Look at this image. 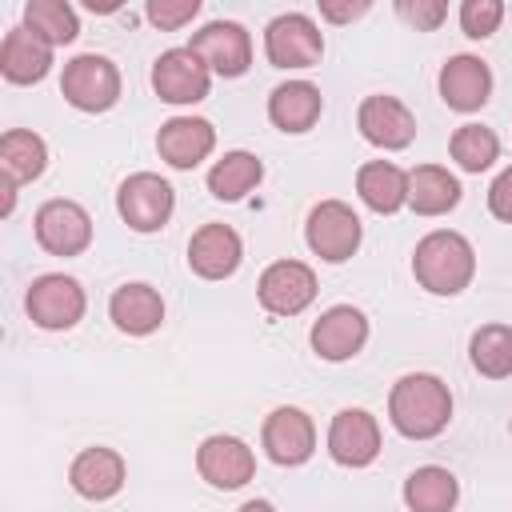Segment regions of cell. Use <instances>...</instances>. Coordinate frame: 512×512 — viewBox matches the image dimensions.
I'll use <instances>...</instances> for the list:
<instances>
[{"instance_id": "cell-1", "label": "cell", "mask_w": 512, "mask_h": 512, "mask_svg": "<svg viewBox=\"0 0 512 512\" xmlns=\"http://www.w3.org/2000/svg\"><path fill=\"white\" fill-rule=\"evenodd\" d=\"M388 416L400 436L408 440H432L448 428L452 420V392L440 376L428 372H408L392 384L388 396Z\"/></svg>"}, {"instance_id": "cell-2", "label": "cell", "mask_w": 512, "mask_h": 512, "mask_svg": "<svg viewBox=\"0 0 512 512\" xmlns=\"http://www.w3.org/2000/svg\"><path fill=\"white\" fill-rule=\"evenodd\" d=\"M412 272L416 280L436 292V296H456L472 284V272H476V252L472 244L460 236V232H428L420 244H416V256H412Z\"/></svg>"}, {"instance_id": "cell-3", "label": "cell", "mask_w": 512, "mask_h": 512, "mask_svg": "<svg viewBox=\"0 0 512 512\" xmlns=\"http://www.w3.org/2000/svg\"><path fill=\"white\" fill-rule=\"evenodd\" d=\"M60 92L80 112H108L120 100V72H116V64L108 56L84 52V56L64 64Z\"/></svg>"}, {"instance_id": "cell-4", "label": "cell", "mask_w": 512, "mask_h": 512, "mask_svg": "<svg viewBox=\"0 0 512 512\" xmlns=\"http://www.w3.org/2000/svg\"><path fill=\"white\" fill-rule=\"evenodd\" d=\"M116 208L124 216L128 228L136 232H156L168 224L172 208H176V196H172V184L156 172H136L120 184L116 192Z\"/></svg>"}, {"instance_id": "cell-5", "label": "cell", "mask_w": 512, "mask_h": 512, "mask_svg": "<svg viewBox=\"0 0 512 512\" xmlns=\"http://www.w3.org/2000/svg\"><path fill=\"white\" fill-rule=\"evenodd\" d=\"M308 248L328 260V264H340L348 260L356 248H360V216L344 204V200H320L312 212H308Z\"/></svg>"}, {"instance_id": "cell-6", "label": "cell", "mask_w": 512, "mask_h": 512, "mask_svg": "<svg viewBox=\"0 0 512 512\" xmlns=\"http://www.w3.org/2000/svg\"><path fill=\"white\" fill-rule=\"evenodd\" d=\"M264 52L276 68H312L324 56V36L304 12H284L268 24Z\"/></svg>"}, {"instance_id": "cell-7", "label": "cell", "mask_w": 512, "mask_h": 512, "mask_svg": "<svg viewBox=\"0 0 512 512\" xmlns=\"http://www.w3.org/2000/svg\"><path fill=\"white\" fill-rule=\"evenodd\" d=\"M212 72L192 48H168L152 64V88L168 104H196L208 96Z\"/></svg>"}, {"instance_id": "cell-8", "label": "cell", "mask_w": 512, "mask_h": 512, "mask_svg": "<svg viewBox=\"0 0 512 512\" xmlns=\"http://www.w3.org/2000/svg\"><path fill=\"white\" fill-rule=\"evenodd\" d=\"M260 308L272 316H296L316 300V272L300 260H276L264 268L256 284Z\"/></svg>"}, {"instance_id": "cell-9", "label": "cell", "mask_w": 512, "mask_h": 512, "mask_svg": "<svg viewBox=\"0 0 512 512\" xmlns=\"http://www.w3.org/2000/svg\"><path fill=\"white\" fill-rule=\"evenodd\" d=\"M24 304H28V316L40 328L60 332V328H72L84 316V288L64 272H48V276L32 280Z\"/></svg>"}, {"instance_id": "cell-10", "label": "cell", "mask_w": 512, "mask_h": 512, "mask_svg": "<svg viewBox=\"0 0 512 512\" xmlns=\"http://www.w3.org/2000/svg\"><path fill=\"white\" fill-rule=\"evenodd\" d=\"M188 48H192V52L208 64V72H216V76H244L248 64H252V40H248V32H244L236 20H212V24H204V28L192 36Z\"/></svg>"}, {"instance_id": "cell-11", "label": "cell", "mask_w": 512, "mask_h": 512, "mask_svg": "<svg viewBox=\"0 0 512 512\" xmlns=\"http://www.w3.org/2000/svg\"><path fill=\"white\" fill-rule=\"evenodd\" d=\"M36 240L52 256H76L92 244V220L76 200H48L36 212Z\"/></svg>"}, {"instance_id": "cell-12", "label": "cell", "mask_w": 512, "mask_h": 512, "mask_svg": "<svg viewBox=\"0 0 512 512\" xmlns=\"http://www.w3.org/2000/svg\"><path fill=\"white\" fill-rule=\"evenodd\" d=\"M328 452L336 464L344 468H364L376 460L380 452V424L372 412L364 408H344L332 416V428H328Z\"/></svg>"}, {"instance_id": "cell-13", "label": "cell", "mask_w": 512, "mask_h": 512, "mask_svg": "<svg viewBox=\"0 0 512 512\" xmlns=\"http://www.w3.org/2000/svg\"><path fill=\"white\" fill-rule=\"evenodd\" d=\"M356 124H360L364 140L376 148H408L416 136V116L408 112V104H400L396 96H384V92L364 96Z\"/></svg>"}, {"instance_id": "cell-14", "label": "cell", "mask_w": 512, "mask_h": 512, "mask_svg": "<svg viewBox=\"0 0 512 512\" xmlns=\"http://www.w3.org/2000/svg\"><path fill=\"white\" fill-rule=\"evenodd\" d=\"M196 468L212 488H244L256 472V456L236 436H208L196 448Z\"/></svg>"}, {"instance_id": "cell-15", "label": "cell", "mask_w": 512, "mask_h": 512, "mask_svg": "<svg viewBox=\"0 0 512 512\" xmlns=\"http://www.w3.org/2000/svg\"><path fill=\"white\" fill-rule=\"evenodd\" d=\"M364 340H368V320L352 304H336L312 324V348L320 360H348L364 348Z\"/></svg>"}, {"instance_id": "cell-16", "label": "cell", "mask_w": 512, "mask_h": 512, "mask_svg": "<svg viewBox=\"0 0 512 512\" xmlns=\"http://www.w3.org/2000/svg\"><path fill=\"white\" fill-rule=\"evenodd\" d=\"M316 448V428L308 420V412L300 408H276L268 420H264V452L276 460V464H304Z\"/></svg>"}, {"instance_id": "cell-17", "label": "cell", "mask_w": 512, "mask_h": 512, "mask_svg": "<svg viewBox=\"0 0 512 512\" xmlns=\"http://www.w3.org/2000/svg\"><path fill=\"white\" fill-rule=\"evenodd\" d=\"M240 256H244V244L228 224H204L188 244V264L204 280L232 276L240 268Z\"/></svg>"}, {"instance_id": "cell-18", "label": "cell", "mask_w": 512, "mask_h": 512, "mask_svg": "<svg viewBox=\"0 0 512 512\" xmlns=\"http://www.w3.org/2000/svg\"><path fill=\"white\" fill-rule=\"evenodd\" d=\"M156 148L172 168H196L216 148V128L200 116H172L168 124H160Z\"/></svg>"}, {"instance_id": "cell-19", "label": "cell", "mask_w": 512, "mask_h": 512, "mask_svg": "<svg viewBox=\"0 0 512 512\" xmlns=\"http://www.w3.org/2000/svg\"><path fill=\"white\" fill-rule=\"evenodd\" d=\"M488 92H492V72L480 56H452L440 68V96L448 108L476 112V108H484Z\"/></svg>"}, {"instance_id": "cell-20", "label": "cell", "mask_w": 512, "mask_h": 512, "mask_svg": "<svg viewBox=\"0 0 512 512\" xmlns=\"http://www.w3.org/2000/svg\"><path fill=\"white\" fill-rule=\"evenodd\" d=\"M52 68V44L40 40L32 28H12L4 32V44H0V72L12 80V84H36L44 80Z\"/></svg>"}, {"instance_id": "cell-21", "label": "cell", "mask_w": 512, "mask_h": 512, "mask_svg": "<svg viewBox=\"0 0 512 512\" xmlns=\"http://www.w3.org/2000/svg\"><path fill=\"white\" fill-rule=\"evenodd\" d=\"M108 316L128 336H148L164 320V300L152 284H120L108 300Z\"/></svg>"}, {"instance_id": "cell-22", "label": "cell", "mask_w": 512, "mask_h": 512, "mask_svg": "<svg viewBox=\"0 0 512 512\" xmlns=\"http://www.w3.org/2000/svg\"><path fill=\"white\" fill-rule=\"evenodd\" d=\"M68 480L84 500H108L124 488V460L112 448H84L72 460Z\"/></svg>"}, {"instance_id": "cell-23", "label": "cell", "mask_w": 512, "mask_h": 512, "mask_svg": "<svg viewBox=\"0 0 512 512\" xmlns=\"http://www.w3.org/2000/svg\"><path fill=\"white\" fill-rule=\"evenodd\" d=\"M320 108H324V96L308 80H288L268 96V116L280 132H308L320 120Z\"/></svg>"}, {"instance_id": "cell-24", "label": "cell", "mask_w": 512, "mask_h": 512, "mask_svg": "<svg viewBox=\"0 0 512 512\" xmlns=\"http://www.w3.org/2000/svg\"><path fill=\"white\" fill-rule=\"evenodd\" d=\"M408 204L420 216H444L460 204V180L440 164H420L408 172Z\"/></svg>"}, {"instance_id": "cell-25", "label": "cell", "mask_w": 512, "mask_h": 512, "mask_svg": "<svg viewBox=\"0 0 512 512\" xmlns=\"http://www.w3.org/2000/svg\"><path fill=\"white\" fill-rule=\"evenodd\" d=\"M356 192L372 212H396L408 204V172H400L392 160H372L356 172Z\"/></svg>"}, {"instance_id": "cell-26", "label": "cell", "mask_w": 512, "mask_h": 512, "mask_svg": "<svg viewBox=\"0 0 512 512\" xmlns=\"http://www.w3.org/2000/svg\"><path fill=\"white\" fill-rule=\"evenodd\" d=\"M456 496H460V484L440 464H424L404 480V504L412 512H452Z\"/></svg>"}, {"instance_id": "cell-27", "label": "cell", "mask_w": 512, "mask_h": 512, "mask_svg": "<svg viewBox=\"0 0 512 512\" xmlns=\"http://www.w3.org/2000/svg\"><path fill=\"white\" fill-rule=\"evenodd\" d=\"M48 164V148L36 132L28 128H12L0 136V172L12 180V184H24V180H36Z\"/></svg>"}, {"instance_id": "cell-28", "label": "cell", "mask_w": 512, "mask_h": 512, "mask_svg": "<svg viewBox=\"0 0 512 512\" xmlns=\"http://www.w3.org/2000/svg\"><path fill=\"white\" fill-rule=\"evenodd\" d=\"M264 180V164L252 152H224L208 172V192L216 200H240Z\"/></svg>"}, {"instance_id": "cell-29", "label": "cell", "mask_w": 512, "mask_h": 512, "mask_svg": "<svg viewBox=\"0 0 512 512\" xmlns=\"http://www.w3.org/2000/svg\"><path fill=\"white\" fill-rule=\"evenodd\" d=\"M468 352H472V368L480 376H488V380L512 376V328L508 324H484L472 336Z\"/></svg>"}, {"instance_id": "cell-30", "label": "cell", "mask_w": 512, "mask_h": 512, "mask_svg": "<svg viewBox=\"0 0 512 512\" xmlns=\"http://www.w3.org/2000/svg\"><path fill=\"white\" fill-rule=\"evenodd\" d=\"M24 28H32L40 40L56 44H72L80 24H76V8L64 0H28L24 4Z\"/></svg>"}, {"instance_id": "cell-31", "label": "cell", "mask_w": 512, "mask_h": 512, "mask_svg": "<svg viewBox=\"0 0 512 512\" xmlns=\"http://www.w3.org/2000/svg\"><path fill=\"white\" fill-rule=\"evenodd\" d=\"M496 156H500V140H496L492 128H484V124H460L452 132V160L464 172H484V168L496 164Z\"/></svg>"}, {"instance_id": "cell-32", "label": "cell", "mask_w": 512, "mask_h": 512, "mask_svg": "<svg viewBox=\"0 0 512 512\" xmlns=\"http://www.w3.org/2000/svg\"><path fill=\"white\" fill-rule=\"evenodd\" d=\"M504 20V4L500 0H464L460 4V28L472 36V40H484L500 28Z\"/></svg>"}, {"instance_id": "cell-33", "label": "cell", "mask_w": 512, "mask_h": 512, "mask_svg": "<svg viewBox=\"0 0 512 512\" xmlns=\"http://www.w3.org/2000/svg\"><path fill=\"white\" fill-rule=\"evenodd\" d=\"M196 12H200V0H152V4H148V20H152L156 28H164V32L184 28Z\"/></svg>"}, {"instance_id": "cell-34", "label": "cell", "mask_w": 512, "mask_h": 512, "mask_svg": "<svg viewBox=\"0 0 512 512\" xmlns=\"http://www.w3.org/2000/svg\"><path fill=\"white\" fill-rule=\"evenodd\" d=\"M396 12H400L408 24H416L420 32H432V28H440V20L448 16V4H440V0H400Z\"/></svg>"}, {"instance_id": "cell-35", "label": "cell", "mask_w": 512, "mask_h": 512, "mask_svg": "<svg viewBox=\"0 0 512 512\" xmlns=\"http://www.w3.org/2000/svg\"><path fill=\"white\" fill-rule=\"evenodd\" d=\"M488 208H492L496 220H508V224H512V168H504V172L492 180V188H488Z\"/></svg>"}, {"instance_id": "cell-36", "label": "cell", "mask_w": 512, "mask_h": 512, "mask_svg": "<svg viewBox=\"0 0 512 512\" xmlns=\"http://www.w3.org/2000/svg\"><path fill=\"white\" fill-rule=\"evenodd\" d=\"M368 12V0H348V4H336V0H320V16L324 20H332V24H344V20H356V16H364Z\"/></svg>"}, {"instance_id": "cell-37", "label": "cell", "mask_w": 512, "mask_h": 512, "mask_svg": "<svg viewBox=\"0 0 512 512\" xmlns=\"http://www.w3.org/2000/svg\"><path fill=\"white\" fill-rule=\"evenodd\" d=\"M240 512H276V508H272L268 500H248V504H244Z\"/></svg>"}]
</instances>
